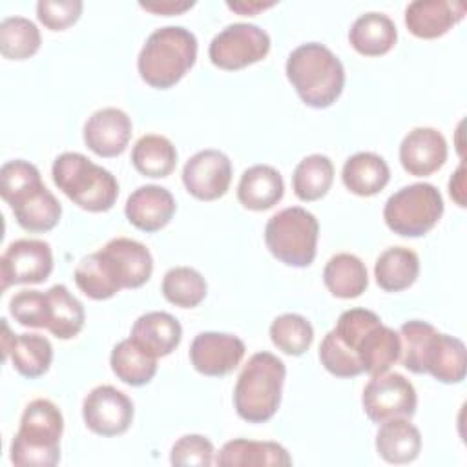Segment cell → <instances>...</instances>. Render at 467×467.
<instances>
[{"label": "cell", "mask_w": 467, "mask_h": 467, "mask_svg": "<svg viewBox=\"0 0 467 467\" xmlns=\"http://www.w3.org/2000/svg\"><path fill=\"white\" fill-rule=\"evenodd\" d=\"M153 272L150 250L128 237H115L100 250L82 257L78 281L93 299H109L122 288L142 286Z\"/></svg>", "instance_id": "1"}, {"label": "cell", "mask_w": 467, "mask_h": 467, "mask_svg": "<svg viewBox=\"0 0 467 467\" xmlns=\"http://www.w3.org/2000/svg\"><path fill=\"white\" fill-rule=\"evenodd\" d=\"M401 363L414 374H431L441 383L465 378L467 356L462 339L438 332L431 323L410 319L400 327Z\"/></svg>", "instance_id": "2"}, {"label": "cell", "mask_w": 467, "mask_h": 467, "mask_svg": "<svg viewBox=\"0 0 467 467\" xmlns=\"http://www.w3.org/2000/svg\"><path fill=\"white\" fill-rule=\"evenodd\" d=\"M0 195L11 206L16 223L33 234L49 232L62 215L58 199L44 186L35 164L15 159L0 168Z\"/></svg>", "instance_id": "3"}, {"label": "cell", "mask_w": 467, "mask_h": 467, "mask_svg": "<svg viewBox=\"0 0 467 467\" xmlns=\"http://www.w3.org/2000/svg\"><path fill=\"white\" fill-rule=\"evenodd\" d=\"M286 77L299 99L317 109L332 106L345 86L341 60L319 42L301 44L288 55Z\"/></svg>", "instance_id": "4"}, {"label": "cell", "mask_w": 467, "mask_h": 467, "mask_svg": "<svg viewBox=\"0 0 467 467\" xmlns=\"http://www.w3.org/2000/svg\"><path fill=\"white\" fill-rule=\"evenodd\" d=\"M195 58V35L182 26H164L146 38L137 58V69L148 86L168 89L192 69Z\"/></svg>", "instance_id": "5"}, {"label": "cell", "mask_w": 467, "mask_h": 467, "mask_svg": "<svg viewBox=\"0 0 467 467\" xmlns=\"http://www.w3.org/2000/svg\"><path fill=\"white\" fill-rule=\"evenodd\" d=\"M64 418L60 409L44 398L26 405L20 427L11 441L9 458L16 467H53L60 460Z\"/></svg>", "instance_id": "6"}, {"label": "cell", "mask_w": 467, "mask_h": 467, "mask_svg": "<svg viewBox=\"0 0 467 467\" xmlns=\"http://www.w3.org/2000/svg\"><path fill=\"white\" fill-rule=\"evenodd\" d=\"M286 376L285 363L270 352H255L243 367L235 389L234 407L248 423L268 421L281 405Z\"/></svg>", "instance_id": "7"}, {"label": "cell", "mask_w": 467, "mask_h": 467, "mask_svg": "<svg viewBox=\"0 0 467 467\" xmlns=\"http://www.w3.org/2000/svg\"><path fill=\"white\" fill-rule=\"evenodd\" d=\"M53 182L77 206L88 212H108L119 195V182L111 171L77 151L60 153L51 168Z\"/></svg>", "instance_id": "8"}, {"label": "cell", "mask_w": 467, "mask_h": 467, "mask_svg": "<svg viewBox=\"0 0 467 467\" xmlns=\"http://www.w3.org/2000/svg\"><path fill=\"white\" fill-rule=\"evenodd\" d=\"M317 219L301 206H290L274 213L265 226V243L270 254L296 268L312 265L317 252Z\"/></svg>", "instance_id": "9"}, {"label": "cell", "mask_w": 467, "mask_h": 467, "mask_svg": "<svg viewBox=\"0 0 467 467\" xmlns=\"http://www.w3.org/2000/svg\"><path fill=\"white\" fill-rule=\"evenodd\" d=\"M443 213L440 190L429 182H414L392 193L383 208L385 224L398 235L421 237Z\"/></svg>", "instance_id": "10"}, {"label": "cell", "mask_w": 467, "mask_h": 467, "mask_svg": "<svg viewBox=\"0 0 467 467\" xmlns=\"http://www.w3.org/2000/svg\"><path fill=\"white\" fill-rule=\"evenodd\" d=\"M379 316L367 308H350L341 312L336 327L323 337L319 345L321 365L336 378H356L363 372L358 358L361 336L376 325Z\"/></svg>", "instance_id": "11"}, {"label": "cell", "mask_w": 467, "mask_h": 467, "mask_svg": "<svg viewBox=\"0 0 467 467\" xmlns=\"http://www.w3.org/2000/svg\"><path fill=\"white\" fill-rule=\"evenodd\" d=\"M270 51V36L255 24H230L210 42L208 57L213 66L226 71L243 69L263 60Z\"/></svg>", "instance_id": "12"}, {"label": "cell", "mask_w": 467, "mask_h": 467, "mask_svg": "<svg viewBox=\"0 0 467 467\" xmlns=\"http://www.w3.org/2000/svg\"><path fill=\"white\" fill-rule=\"evenodd\" d=\"M365 414L376 421L392 418H410L416 412L418 398L414 385L398 372L372 376L361 396Z\"/></svg>", "instance_id": "13"}, {"label": "cell", "mask_w": 467, "mask_h": 467, "mask_svg": "<svg viewBox=\"0 0 467 467\" xmlns=\"http://www.w3.org/2000/svg\"><path fill=\"white\" fill-rule=\"evenodd\" d=\"M53 272V252L42 239H16L0 259L2 292L11 285L44 283Z\"/></svg>", "instance_id": "14"}, {"label": "cell", "mask_w": 467, "mask_h": 467, "mask_svg": "<svg viewBox=\"0 0 467 467\" xmlns=\"http://www.w3.org/2000/svg\"><path fill=\"white\" fill-rule=\"evenodd\" d=\"M86 427L99 436H117L133 421V401L111 385L95 387L82 403Z\"/></svg>", "instance_id": "15"}, {"label": "cell", "mask_w": 467, "mask_h": 467, "mask_svg": "<svg viewBox=\"0 0 467 467\" xmlns=\"http://www.w3.org/2000/svg\"><path fill=\"white\" fill-rule=\"evenodd\" d=\"M182 182L190 195L199 201L223 197L232 182V162L219 150H201L182 168Z\"/></svg>", "instance_id": "16"}, {"label": "cell", "mask_w": 467, "mask_h": 467, "mask_svg": "<svg viewBox=\"0 0 467 467\" xmlns=\"http://www.w3.org/2000/svg\"><path fill=\"white\" fill-rule=\"evenodd\" d=\"M244 343L226 332H201L190 345V361L199 374L210 378L228 376L244 356Z\"/></svg>", "instance_id": "17"}, {"label": "cell", "mask_w": 467, "mask_h": 467, "mask_svg": "<svg viewBox=\"0 0 467 467\" xmlns=\"http://www.w3.org/2000/svg\"><path fill=\"white\" fill-rule=\"evenodd\" d=\"M84 142L99 157L120 155L131 137V120L119 108H102L91 113L84 124Z\"/></svg>", "instance_id": "18"}, {"label": "cell", "mask_w": 467, "mask_h": 467, "mask_svg": "<svg viewBox=\"0 0 467 467\" xmlns=\"http://www.w3.org/2000/svg\"><path fill=\"white\" fill-rule=\"evenodd\" d=\"M447 161V140L434 128H414L400 144V162L409 175L427 177Z\"/></svg>", "instance_id": "19"}, {"label": "cell", "mask_w": 467, "mask_h": 467, "mask_svg": "<svg viewBox=\"0 0 467 467\" xmlns=\"http://www.w3.org/2000/svg\"><path fill=\"white\" fill-rule=\"evenodd\" d=\"M175 199L164 186H139L126 201V219L142 232H157L164 228L175 213Z\"/></svg>", "instance_id": "20"}, {"label": "cell", "mask_w": 467, "mask_h": 467, "mask_svg": "<svg viewBox=\"0 0 467 467\" xmlns=\"http://www.w3.org/2000/svg\"><path fill=\"white\" fill-rule=\"evenodd\" d=\"M2 348L4 359L11 358L15 370L29 379L44 376L53 361V347L40 334H11L5 319H2Z\"/></svg>", "instance_id": "21"}, {"label": "cell", "mask_w": 467, "mask_h": 467, "mask_svg": "<svg viewBox=\"0 0 467 467\" xmlns=\"http://www.w3.org/2000/svg\"><path fill=\"white\" fill-rule=\"evenodd\" d=\"M465 15L462 2L414 0L405 7V26L418 38L443 36Z\"/></svg>", "instance_id": "22"}, {"label": "cell", "mask_w": 467, "mask_h": 467, "mask_svg": "<svg viewBox=\"0 0 467 467\" xmlns=\"http://www.w3.org/2000/svg\"><path fill=\"white\" fill-rule=\"evenodd\" d=\"M182 337V327L168 312H146L131 327L130 339L153 358L171 354Z\"/></svg>", "instance_id": "23"}, {"label": "cell", "mask_w": 467, "mask_h": 467, "mask_svg": "<svg viewBox=\"0 0 467 467\" xmlns=\"http://www.w3.org/2000/svg\"><path fill=\"white\" fill-rule=\"evenodd\" d=\"M215 463L221 467H288L292 465V458L275 441L237 438L221 447Z\"/></svg>", "instance_id": "24"}, {"label": "cell", "mask_w": 467, "mask_h": 467, "mask_svg": "<svg viewBox=\"0 0 467 467\" xmlns=\"http://www.w3.org/2000/svg\"><path fill=\"white\" fill-rule=\"evenodd\" d=\"M285 193L281 173L268 164H255L243 171L237 184L239 202L254 212H265L275 206Z\"/></svg>", "instance_id": "25"}, {"label": "cell", "mask_w": 467, "mask_h": 467, "mask_svg": "<svg viewBox=\"0 0 467 467\" xmlns=\"http://www.w3.org/2000/svg\"><path fill=\"white\" fill-rule=\"evenodd\" d=\"M401 356L400 334L378 321L359 339L358 358L363 372L370 376L385 374Z\"/></svg>", "instance_id": "26"}, {"label": "cell", "mask_w": 467, "mask_h": 467, "mask_svg": "<svg viewBox=\"0 0 467 467\" xmlns=\"http://www.w3.org/2000/svg\"><path fill=\"white\" fill-rule=\"evenodd\" d=\"M398 40V29L390 16L383 13L359 15L348 31L350 46L363 57H379L389 53Z\"/></svg>", "instance_id": "27"}, {"label": "cell", "mask_w": 467, "mask_h": 467, "mask_svg": "<svg viewBox=\"0 0 467 467\" xmlns=\"http://www.w3.org/2000/svg\"><path fill=\"white\" fill-rule=\"evenodd\" d=\"M341 179L345 188L354 195L370 197L389 184L390 170L383 157L372 151H359L345 161Z\"/></svg>", "instance_id": "28"}, {"label": "cell", "mask_w": 467, "mask_h": 467, "mask_svg": "<svg viewBox=\"0 0 467 467\" xmlns=\"http://www.w3.org/2000/svg\"><path fill=\"white\" fill-rule=\"evenodd\" d=\"M376 451L389 463H410L421 451V434L407 418L381 421L376 434Z\"/></svg>", "instance_id": "29"}, {"label": "cell", "mask_w": 467, "mask_h": 467, "mask_svg": "<svg viewBox=\"0 0 467 467\" xmlns=\"http://www.w3.org/2000/svg\"><path fill=\"white\" fill-rule=\"evenodd\" d=\"M323 281L328 292L339 299L359 297L367 285L368 274L365 263L354 254H336L323 268Z\"/></svg>", "instance_id": "30"}, {"label": "cell", "mask_w": 467, "mask_h": 467, "mask_svg": "<svg viewBox=\"0 0 467 467\" xmlns=\"http://www.w3.org/2000/svg\"><path fill=\"white\" fill-rule=\"evenodd\" d=\"M420 274L418 254L407 246H390L379 254L374 265V277L385 292L409 288Z\"/></svg>", "instance_id": "31"}, {"label": "cell", "mask_w": 467, "mask_h": 467, "mask_svg": "<svg viewBox=\"0 0 467 467\" xmlns=\"http://www.w3.org/2000/svg\"><path fill=\"white\" fill-rule=\"evenodd\" d=\"M131 164L144 177H168L175 170L177 150L173 142L162 135H142L133 144Z\"/></svg>", "instance_id": "32"}, {"label": "cell", "mask_w": 467, "mask_h": 467, "mask_svg": "<svg viewBox=\"0 0 467 467\" xmlns=\"http://www.w3.org/2000/svg\"><path fill=\"white\" fill-rule=\"evenodd\" d=\"M109 365L113 374L131 387H142L150 383L157 372V358L144 352L130 337L113 347Z\"/></svg>", "instance_id": "33"}, {"label": "cell", "mask_w": 467, "mask_h": 467, "mask_svg": "<svg viewBox=\"0 0 467 467\" xmlns=\"http://www.w3.org/2000/svg\"><path fill=\"white\" fill-rule=\"evenodd\" d=\"M49 297V325L47 330L58 339L75 337L84 327V306L64 285H53Z\"/></svg>", "instance_id": "34"}, {"label": "cell", "mask_w": 467, "mask_h": 467, "mask_svg": "<svg viewBox=\"0 0 467 467\" xmlns=\"http://www.w3.org/2000/svg\"><path fill=\"white\" fill-rule=\"evenodd\" d=\"M334 181V164L327 155L314 153L299 161L292 175V188L301 201H317L327 195Z\"/></svg>", "instance_id": "35"}, {"label": "cell", "mask_w": 467, "mask_h": 467, "mask_svg": "<svg viewBox=\"0 0 467 467\" xmlns=\"http://www.w3.org/2000/svg\"><path fill=\"white\" fill-rule=\"evenodd\" d=\"M40 31L29 18L7 16L0 22V53L9 60H26L40 47Z\"/></svg>", "instance_id": "36"}, {"label": "cell", "mask_w": 467, "mask_h": 467, "mask_svg": "<svg viewBox=\"0 0 467 467\" xmlns=\"http://www.w3.org/2000/svg\"><path fill=\"white\" fill-rule=\"evenodd\" d=\"M162 296L175 306L193 308L206 297V281L204 277L190 266L170 268L161 285Z\"/></svg>", "instance_id": "37"}, {"label": "cell", "mask_w": 467, "mask_h": 467, "mask_svg": "<svg viewBox=\"0 0 467 467\" xmlns=\"http://www.w3.org/2000/svg\"><path fill=\"white\" fill-rule=\"evenodd\" d=\"M272 343L288 356L305 354L314 341V328L301 314H281L270 325Z\"/></svg>", "instance_id": "38"}, {"label": "cell", "mask_w": 467, "mask_h": 467, "mask_svg": "<svg viewBox=\"0 0 467 467\" xmlns=\"http://www.w3.org/2000/svg\"><path fill=\"white\" fill-rule=\"evenodd\" d=\"M9 314L24 327L47 328L49 325V297L40 290H20L9 301Z\"/></svg>", "instance_id": "39"}, {"label": "cell", "mask_w": 467, "mask_h": 467, "mask_svg": "<svg viewBox=\"0 0 467 467\" xmlns=\"http://www.w3.org/2000/svg\"><path fill=\"white\" fill-rule=\"evenodd\" d=\"M171 465L208 467L213 463V443L201 434L181 436L170 452Z\"/></svg>", "instance_id": "40"}, {"label": "cell", "mask_w": 467, "mask_h": 467, "mask_svg": "<svg viewBox=\"0 0 467 467\" xmlns=\"http://www.w3.org/2000/svg\"><path fill=\"white\" fill-rule=\"evenodd\" d=\"M82 7L80 0H40L36 4V16L47 29L62 31L80 18Z\"/></svg>", "instance_id": "41"}, {"label": "cell", "mask_w": 467, "mask_h": 467, "mask_svg": "<svg viewBox=\"0 0 467 467\" xmlns=\"http://www.w3.org/2000/svg\"><path fill=\"white\" fill-rule=\"evenodd\" d=\"M193 4L195 2H186V0H153V2H140L139 5L150 13L170 16V15L184 13L186 9L193 7Z\"/></svg>", "instance_id": "42"}, {"label": "cell", "mask_w": 467, "mask_h": 467, "mask_svg": "<svg viewBox=\"0 0 467 467\" xmlns=\"http://www.w3.org/2000/svg\"><path fill=\"white\" fill-rule=\"evenodd\" d=\"M226 5H228V9L248 16V15H257L259 11L275 5V2H261V0H235V2H232V0H228Z\"/></svg>", "instance_id": "43"}, {"label": "cell", "mask_w": 467, "mask_h": 467, "mask_svg": "<svg viewBox=\"0 0 467 467\" xmlns=\"http://www.w3.org/2000/svg\"><path fill=\"white\" fill-rule=\"evenodd\" d=\"M463 164L456 170V173L451 177L449 181V193L451 197L456 201L458 206H465V199H463Z\"/></svg>", "instance_id": "44"}]
</instances>
